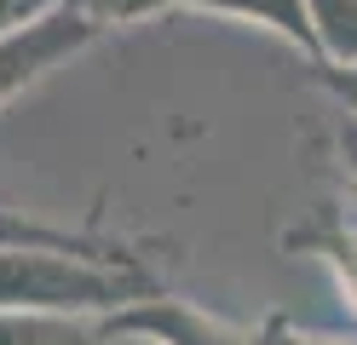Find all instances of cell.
Masks as SVG:
<instances>
[{"instance_id":"11","label":"cell","mask_w":357,"mask_h":345,"mask_svg":"<svg viewBox=\"0 0 357 345\" xmlns=\"http://www.w3.org/2000/svg\"><path fill=\"white\" fill-rule=\"evenodd\" d=\"M317 69V81L334 104H340L346 115H357V63H311Z\"/></svg>"},{"instance_id":"13","label":"cell","mask_w":357,"mask_h":345,"mask_svg":"<svg viewBox=\"0 0 357 345\" xmlns=\"http://www.w3.org/2000/svg\"><path fill=\"white\" fill-rule=\"evenodd\" d=\"M334 150H340V167L357 190V115H340V132H334Z\"/></svg>"},{"instance_id":"8","label":"cell","mask_w":357,"mask_h":345,"mask_svg":"<svg viewBox=\"0 0 357 345\" xmlns=\"http://www.w3.org/2000/svg\"><path fill=\"white\" fill-rule=\"evenodd\" d=\"M317 63H357V0H311Z\"/></svg>"},{"instance_id":"4","label":"cell","mask_w":357,"mask_h":345,"mask_svg":"<svg viewBox=\"0 0 357 345\" xmlns=\"http://www.w3.org/2000/svg\"><path fill=\"white\" fill-rule=\"evenodd\" d=\"M185 12H213V17H242V23H259V29L282 35L288 46L317 63V23H311V0H190Z\"/></svg>"},{"instance_id":"7","label":"cell","mask_w":357,"mask_h":345,"mask_svg":"<svg viewBox=\"0 0 357 345\" xmlns=\"http://www.w3.org/2000/svg\"><path fill=\"white\" fill-rule=\"evenodd\" d=\"M98 316L63 311H0V345H98Z\"/></svg>"},{"instance_id":"1","label":"cell","mask_w":357,"mask_h":345,"mask_svg":"<svg viewBox=\"0 0 357 345\" xmlns=\"http://www.w3.org/2000/svg\"><path fill=\"white\" fill-rule=\"evenodd\" d=\"M144 293H155L144 265H116L70 247H0V311H63L104 322Z\"/></svg>"},{"instance_id":"6","label":"cell","mask_w":357,"mask_h":345,"mask_svg":"<svg viewBox=\"0 0 357 345\" xmlns=\"http://www.w3.org/2000/svg\"><path fill=\"white\" fill-rule=\"evenodd\" d=\"M0 247H70V253H93V259L139 265L121 242L86 236V230H58V224H40V219H29V213H12V207H0Z\"/></svg>"},{"instance_id":"2","label":"cell","mask_w":357,"mask_h":345,"mask_svg":"<svg viewBox=\"0 0 357 345\" xmlns=\"http://www.w3.org/2000/svg\"><path fill=\"white\" fill-rule=\"evenodd\" d=\"M104 35V23L81 6H52L47 17L24 23V29H6L0 35V104H12L24 86H35L40 75H52L58 63H70L81 46H93Z\"/></svg>"},{"instance_id":"3","label":"cell","mask_w":357,"mask_h":345,"mask_svg":"<svg viewBox=\"0 0 357 345\" xmlns=\"http://www.w3.org/2000/svg\"><path fill=\"white\" fill-rule=\"evenodd\" d=\"M98 334L104 339H144V345H259V334L231 328V322L196 311L190 299H173L162 288L121 305L116 316H104Z\"/></svg>"},{"instance_id":"5","label":"cell","mask_w":357,"mask_h":345,"mask_svg":"<svg viewBox=\"0 0 357 345\" xmlns=\"http://www.w3.org/2000/svg\"><path fill=\"white\" fill-rule=\"evenodd\" d=\"M282 242L294 247V253L323 259V265L334 270V282H340V293L351 299V311H357V224L323 213V219H311V224H300V230H288Z\"/></svg>"},{"instance_id":"9","label":"cell","mask_w":357,"mask_h":345,"mask_svg":"<svg viewBox=\"0 0 357 345\" xmlns=\"http://www.w3.org/2000/svg\"><path fill=\"white\" fill-rule=\"evenodd\" d=\"M190 6V0H86L81 12H93L104 29H116V23H139V17H155V12H178Z\"/></svg>"},{"instance_id":"10","label":"cell","mask_w":357,"mask_h":345,"mask_svg":"<svg viewBox=\"0 0 357 345\" xmlns=\"http://www.w3.org/2000/svg\"><path fill=\"white\" fill-rule=\"evenodd\" d=\"M259 345H357V328L351 334H328V328H294L288 316H271L259 328Z\"/></svg>"},{"instance_id":"12","label":"cell","mask_w":357,"mask_h":345,"mask_svg":"<svg viewBox=\"0 0 357 345\" xmlns=\"http://www.w3.org/2000/svg\"><path fill=\"white\" fill-rule=\"evenodd\" d=\"M52 6H63V0H0V35L24 29V23H35V17H47Z\"/></svg>"}]
</instances>
